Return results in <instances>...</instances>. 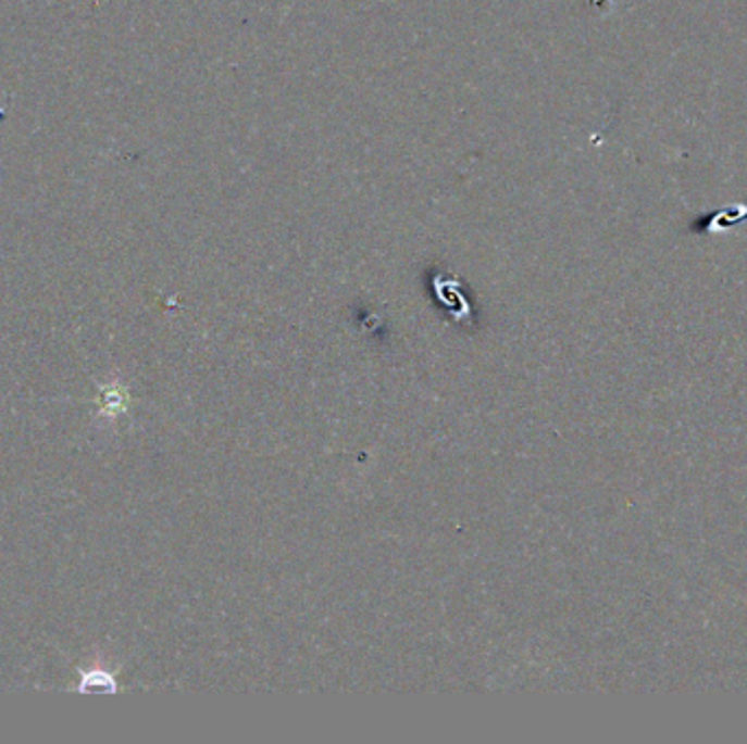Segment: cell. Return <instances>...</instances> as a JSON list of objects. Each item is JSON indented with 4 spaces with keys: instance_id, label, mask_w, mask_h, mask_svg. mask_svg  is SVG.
I'll return each instance as SVG.
<instances>
[{
    "instance_id": "1",
    "label": "cell",
    "mask_w": 747,
    "mask_h": 744,
    "mask_svg": "<svg viewBox=\"0 0 747 744\" xmlns=\"http://www.w3.org/2000/svg\"><path fill=\"white\" fill-rule=\"evenodd\" d=\"M127 406V391L121 387H108L105 395L101 398V411L105 415H116L123 413Z\"/></svg>"
}]
</instances>
